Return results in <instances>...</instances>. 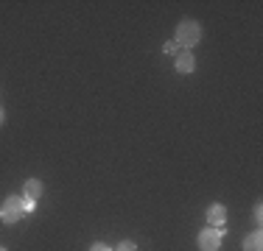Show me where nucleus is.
<instances>
[{
	"instance_id": "obj_10",
	"label": "nucleus",
	"mask_w": 263,
	"mask_h": 251,
	"mask_svg": "<svg viewBox=\"0 0 263 251\" xmlns=\"http://www.w3.org/2000/svg\"><path fill=\"white\" fill-rule=\"evenodd\" d=\"M165 53H179V45H177V42H168V45H165Z\"/></svg>"
},
{
	"instance_id": "obj_3",
	"label": "nucleus",
	"mask_w": 263,
	"mask_h": 251,
	"mask_svg": "<svg viewBox=\"0 0 263 251\" xmlns=\"http://www.w3.org/2000/svg\"><path fill=\"white\" fill-rule=\"evenodd\" d=\"M221 246V232L218 229H202V235H199V248L202 251H218Z\"/></svg>"
},
{
	"instance_id": "obj_6",
	"label": "nucleus",
	"mask_w": 263,
	"mask_h": 251,
	"mask_svg": "<svg viewBox=\"0 0 263 251\" xmlns=\"http://www.w3.org/2000/svg\"><path fill=\"white\" fill-rule=\"evenodd\" d=\"M40 196H42V184H40V181H36V179L26 181V198L28 201H36Z\"/></svg>"
},
{
	"instance_id": "obj_1",
	"label": "nucleus",
	"mask_w": 263,
	"mask_h": 251,
	"mask_svg": "<svg viewBox=\"0 0 263 251\" xmlns=\"http://www.w3.org/2000/svg\"><path fill=\"white\" fill-rule=\"evenodd\" d=\"M199 39H202V25L193 23V20L179 23V28H177V45H182V48H196Z\"/></svg>"
},
{
	"instance_id": "obj_9",
	"label": "nucleus",
	"mask_w": 263,
	"mask_h": 251,
	"mask_svg": "<svg viewBox=\"0 0 263 251\" xmlns=\"http://www.w3.org/2000/svg\"><path fill=\"white\" fill-rule=\"evenodd\" d=\"M23 212H34V201L23 198Z\"/></svg>"
},
{
	"instance_id": "obj_4",
	"label": "nucleus",
	"mask_w": 263,
	"mask_h": 251,
	"mask_svg": "<svg viewBox=\"0 0 263 251\" xmlns=\"http://www.w3.org/2000/svg\"><path fill=\"white\" fill-rule=\"evenodd\" d=\"M224 221H227V210H224L221 204H213L208 210V223L210 226H224Z\"/></svg>"
},
{
	"instance_id": "obj_11",
	"label": "nucleus",
	"mask_w": 263,
	"mask_h": 251,
	"mask_svg": "<svg viewBox=\"0 0 263 251\" xmlns=\"http://www.w3.org/2000/svg\"><path fill=\"white\" fill-rule=\"evenodd\" d=\"M260 221H263V212H260V204H258V210H255V223L260 226Z\"/></svg>"
},
{
	"instance_id": "obj_5",
	"label": "nucleus",
	"mask_w": 263,
	"mask_h": 251,
	"mask_svg": "<svg viewBox=\"0 0 263 251\" xmlns=\"http://www.w3.org/2000/svg\"><path fill=\"white\" fill-rule=\"evenodd\" d=\"M193 67H196V59H193V53H179V59H177V73H182V75H187V73H193Z\"/></svg>"
},
{
	"instance_id": "obj_8",
	"label": "nucleus",
	"mask_w": 263,
	"mask_h": 251,
	"mask_svg": "<svg viewBox=\"0 0 263 251\" xmlns=\"http://www.w3.org/2000/svg\"><path fill=\"white\" fill-rule=\"evenodd\" d=\"M115 251H137V248H135V243H129V240H126V243H121V246H118Z\"/></svg>"
},
{
	"instance_id": "obj_14",
	"label": "nucleus",
	"mask_w": 263,
	"mask_h": 251,
	"mask_svg": "<svg viewBox=\"0 0 263 251\" xmlns=\"http://www.w3.org/2000/svg\"><path fill=\"white\" fill-rule=\"evenodd\" d=\"M0 251H6V248H0Z\"/></svg>"
},
{
	"instance_id": "obj_12",
	"label": "nucleus",
	"mask_w": 263,
	"mask_h": 251,
	"mask_svg": "<svg viewBox=\"0 0 263 251\" xmlns=\"http://www.w3.org/2000/svg\"><path fill=\"white\" fill-rule=\"evenodd\" d=\"M90 251H112V248H106V246H104V243H96V246H92Z\"/></svg>"
},
{
	"instance_id": "obj_2",
	"label": "nucleus",
	"mask_w": 263,
	"mask_h": 251,
	"mask_svg": "<svg viewBox=\"0 0 263 251\" xmlns=\"http://www.w3.org/2000/svg\"><path fill=\"white\" fill-rule=\"evenodd\" d=\"M0 218H3L6 223H17L23 218V198L20 196H9L3 201V206H0Z\"/></svg>"
},
{
	"instance_id": "obj_13",
	"label": "nucleus",
	"mask_w": 263,
	"mask_h": 251,
	"mask_svg": "<svg viewBox=\"0 0 263 251\" xmlns=\"http://www.w3.org/2000/svg\"><path fill=\"white\" fill-rule=\"evenodd\" d=\"M3 117H6V115H3V109H0V123H3Z\"/></svg>"
},
{
	"instance_id": "obj_7",
	"label": "nucleus",
	"mask_w": 263,
	"mask_h": 251,
	"mask_svg": "<svg viewBox=\"0 0 263 251\" xmlns=\"http://www.w3.org/2000/svg\"><path fill=\"white\" fill-rule=\"evenodd\" d=\"M243 248H247V251H260L263 248V235H260V232L249 235L247 240H243Z\"/></svg>"
}]
</instances>
